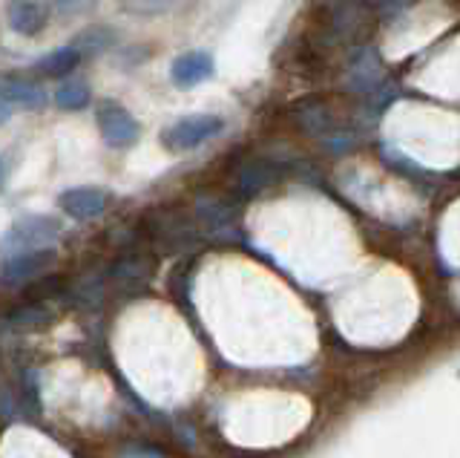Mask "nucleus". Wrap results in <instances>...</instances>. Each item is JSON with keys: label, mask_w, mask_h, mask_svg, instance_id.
Instances as JSON below:
<instances>
[{"label": "nucleus", "mask_w": 460, "mask_h": 458, "mask_svg": "<svg viewBox=\"0 0 460 458\" xmlns=\"http://www.w3.org/2000/svg\"><path fill=\"white\" fill-rule=\"evenodd\" d=\"M95 121H98V130L110 148H133L138 141V133H141L138 121L129 116L121 104L101 102L95 107Z\"/></svg>", "instance_id": "obj_2"}, {"label": "nucleus", "mask_w": 460, "mask_h": 458, "mask_svg": "<svg viewBox=\"0 0 460 458\" xmlns=\"http://www.w3.org/2000/svg\"><path fill=\"white\" fill-rule=\"evenodd\" d=\"M58 234V222L55 220H43V217H29L18 222L6 237V251L12 254H23V251H43V246H49ZM9 256V254H6Z\"/></svg>", "instance_id": "obj_4"}, {"label": "nucleus", "mask_w": 460, "mask_h": 458, "mask_svg": "<svg viewBox=\"0 0 460 458\" xmlns=\"http://www.w3.org/2000/svg\"><path fill=\"white\" fill-rule=\"evenodd\" d=\"M90 87H86V81L75 78V76H69L64 78L61 84H58V90H55V104L61 107V110H84L86 104H90Z\"/></svg>", "instance_id": "obj_11"}, {"label": "nucleus", "mask_w": 460, "mask_h": 458, "mask_svg": "<svg viewBox=\"0 0 460 458\" xmlns=\"http://www.w3.org/2000/svg\"><path fill=\"white\" fill-rule=\"evenodd\" d=\"M349 87L359 95H377L383 93V67L374 49H357L349 58Z\"/></svg>", "instance_id": "obj_5"}, {"label": "nucleus", "mask_w": 460, "mask_h": 458, "mask_svg": "<svg viewBox=\"0 0 460 458\" xmlns=\"http://www.w3.org/2000/svg\"><path fill=\"white\" fill-rule=\"evenodd\" d=\"M213 55L205 52V49H196V52H184L179 55L176 61H172L170 67V81L176 84L179 90H190L196 87V84L208 81L213 76Z\"/></svg>", "instance_id": "obj_6"}, {"label": "nucleus", "mask_w": 460, "mask_h": 458, "mask_svg": "<svg viewBox=\"0 0 460 458\" xmlns=\"http://www.w3.org/2000/svg\"><path fill=\"white\" fill-rule=\"evenodd\" d=\"M61 208L75 220H93L107 208V196L98 188H72L61 196Z\"/></svg>", "instance_id": "obj_9"}, {"label": "nucleus", "mask_w": 460, "mask_h": 458, "mask_svg": "<svg viewBox=\"0 0 460 458\" xmlns=\"http://www.w3.org/2000/svg\"><path fill=\"white\" fill-rule=\"evenodd\" d=\"M49 21V12L43 9L35 0H9L6 6V23L9 30H14L18 35H38Z\"/></svg>", "instance_id": "obj_8"}, {"label": "nucleus", "mask_w": 460, "mask_h": 458, "mask_svg": "<svg viewBox=\"0 0 460 458\" xmlns=\"http://www.w3.org/2000/svg\"><path fill=\"white\" fill-rule=\"evenodd\" d=\"M277 179L273 176V170L268 167V165H251V167H244L242 170V176H239V188H242V193H248V196H253V193H259L262 188H268V184Z\"/></svg>", "instance_id": "obj_12"}, {"label": "nucleus", "mask_w": 460, "mask_h": 458, "mask_svg": "<svg viewBox=\"0 0 460 458\" xmlns=\"http://www.w3.org/2000/svg\"><path fill=\"white\" fill-rule=\"evenodd\" d=\"M227 121L222 116H213V112H196V116H187V119H179L172 127H167L162 141L167 150H196L201 145H208L216 136L225 133Z\"/></svg>", "instance_id": "obj_1"}, {"label": "nucleus", "mask_w": 460, "mask_h": 458, "mask_svg": "<svg viewBox=\"0 0 460 458\" xmlns=\"http://www.w3.org/2000/svg\"><path fill=\"white\" fill-rule=\"evenodd\" d=\"M81 61V49L72 44V47H61L49 55H43V58L35 64V73L47 76V78H69L72 69L78 67Z\"/></svg>", "instance_id": "obj_10"}, {"label": "nucleus", "mask_w": 460, "mask_h": 458, "mask_svg": "<svg viewBox=\"0 0 460 458\" xmlns=\"http://www.w3.org/2000/svg\"><path fill=\"white\" fill-rule=\"evenodd\" d=\"M299 124L305 127L311 136H316L328 150H349L354 145V136L345 130L342 124L331 119V112L320 104H305L299 110Z\"/></svg>", "instance_id": "obj_3"}, {"label": "nucleus", "mask_w": 460, "mask_h": 458, "mask_svg": "<svg viewBox=\"0 0 460 458\" xmlns=\"http://www.w3.org/2000/svg\"><path fill=\"white\" fill-rule=\"evenodd\" d=\"M110 44H112V38H110L104 30H95V32H90V35H84V38L75 40V47H78V49H95V52L107 49Z\"/></svg>", "instance_id": "obj_13"}, {"label": "nucleus", "mask_w": 460, "mask_h": 458, "mask_svg": "<svg viewBox=\"0 0 460 458\" xmlns=\"http://www.w3.org/2000/svg\"><path fill=\"white\" fill-rule=\"evenodd\" d=\"M0 102H4V119H9V112L14 107H21V110H38V107L47 104V90H43L40 84L29 81V78L6 76L4 78V95H0Z\"/></svg>", "instance_id": "obj_7"}]
</instances>
